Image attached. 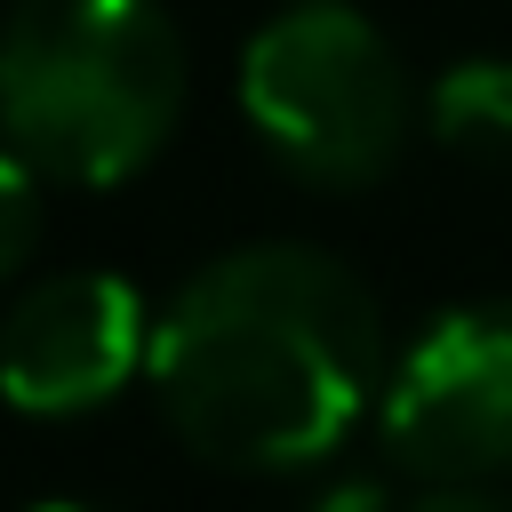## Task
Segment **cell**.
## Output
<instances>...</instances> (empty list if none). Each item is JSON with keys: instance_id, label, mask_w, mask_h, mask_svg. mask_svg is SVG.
<instances>
[{"instance_id": "1", "label": "cell", "mask_w": 512, "mask_h": 512, "mask_svg": "<svg viewBox=\"0 0 512 512\" xmlns=\"http://www.w3.org/2000/svg\"><path fill=\"white\" fill-rule=\"evenodd\" d=\"M144 376L200 464L296 472L384 400V320L368 280L328 248L256 240L168 296Z\"/></svg>"}, {"instance_id": "2", "label": "cell", "mask_w": 512, "mask_h": 512, "mask_svg": "<svg viewBox=\"0 0 512 512\" xmlns=\"http://www.w3.org/2000/svg\"><path fill=\"white\" fill-rule=\"evenodd\" d=\"M184 120V40L160 0H16L0 136L48 184H120Z\"/></svg>"}, {"instance_id": "3", "label": "cell", "mask_w": 512, "mask_h": 512, "mask_svg": "<svg viewBox=\"0 0 512 512\" xmlns=\"http://www.w3.org/2000/svg\"><path fill=\"white\" fill-rule=\"evenodd\" d=\"M240 112L288 176L360 192L400 160L416 96L392 40L360 8L296 0L240 48Z\"/></svg>"}, {"instance_id": "4", "label": "cell", "mask_w": 512, "mask_h": 512, "mask_svg": "<svg viewBox=\"0 0 512 512\" xmlns=\"http://www.w3.org/2000/svg\"><path fill=\"white\" fill-rule=\"evenodd\" d=\"M384 448L416 480L512 472V296L440 312L384 368Z\"/></svg>"}, {"instance_id": "5", "label": "cell", "mask_w": 512, "mask_h": 512, "mask_svg": "<svg viewBox=\"0 0 512 512\" xmlns=\"http://www.w3.org/2000/svg\"><path fill=\"white\" fill-rule=\"evenodd\" d=\"M144 360L152 320L120 272H48L0 312V400L24 416L104 408Z\"/></svg>"}, {"instance_id": "6", "label": "cell", "mask_w": 512, "mask_h": 512, "mask_svg": "<svg viewBox=\"0 0 512 512\" xmlns=\"http://www.w3.org/2000/svg\"><path fill=\"white\" fill-rule=\"evenodd\" d=\"M424 120H432V136L456 160L504 168L512 160V56H464V64H448L432 80V96H424Z\"/></svg>"}, {"instance_id": "7", "label": "cell", "mask_w": 512, "mask_h": 512, "mask_svg": "<svg viewBox=\"0 0 512 512\" xmlns=\"http://www.w3.org/2000/svg\"><path fill=\"white\" fill-rule=\"evenodd\" d=\"M40 168L24 160V152H8L0 144V288L32 264V248H40Z\"/></svg>"}, {"instance_id": "8", "label": "cell", "mask_w": 512, "mask_h": 512, "mask_svg": "<svg viewBox=\"0 0 512 512\" xmlns=\"http://www.w3.org/2000/svg\"><path fill=\"white\" fill-rule=\"evenodd\" d=\"M376 512H512V504H496L480 480H424V488H384V504Z\"/></svg>"}, {"instance_id": "9", "label": "cell", "mask_w": 512, "mask_h": 512, "mask_svg": "<svg viewBox=\"0 0 512 512\" xmlns=\"http://www.w3.org/2000/svg\"><path fill=\"white\" fill-rule=\"evenodd\" d=\"M376 504H384V480H336L312 512H376Z\"/></svg>"}, {"instance_id": "10", "label": "cell", "mask_w": 512, "mask_h": 512, "mask_svg": "<svg viewBox=\"0 0 512 512\" xmlns=\"http://www.w3.org/2000/svg\"><path fill=\"white\" fill-rule=\"evenodd\" d=\"M32 512H96V504H32Z\"/></svg>"}]
</instances>
